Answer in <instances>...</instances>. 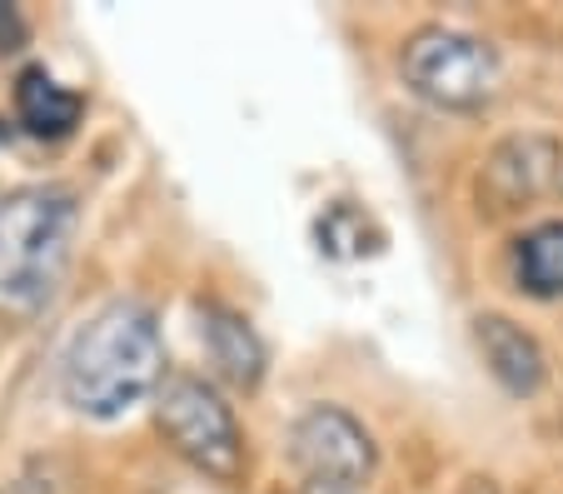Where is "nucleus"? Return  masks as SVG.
Masks as SVG:
<instances>
[{
    "label": "nucleus",
    "mask_w": 563,
    "mask_h": 494,
    "mask_svg": "<svg viewBox=\"0 0 563 494\" xmlns=\"http://www.w3.org/2000/svg\"><path fill=\"white\" fill-rule=\"evenodd\" d=\"M165 385V334L150 305L115 300L70 334L60 355V399L80 419H110L140 409Z\"/></svg>",
    "instance_id": "nucleus-1"
},
{
    "label": "nucleus",
    "mask_w": 563,
    "mask_h": 494,
    "mask_svg": "<svg viewBox=\"0 0 563 494\" xmlns=\"http://www.w3.org/2000/svg\"><path fill=\"white\" fill-rule=\"evenodd\" d=\"M80 205L60 185H31L0 200V310L35 315L60 285Z\"/></svg>",
    "instance_id": "nucleus-2"
},
{
    "label": "nucleus",
    "mask_w": 563,
    "mask_h": 494,
    "mask_svg": "<svg viewBox=\"0 0 563 494\" xmlns=\"http://www.w3.org/2000/svg\"><path fill=\"white\" fill-rule=\"evenodd\" d=\"M155 425L170 450L214 484L245 480V430L224 395L200 375H165L155 395Z\"/></svg>",
    "instance_id": "nucleus-3"
},
{
    "label": "nucleus",
    "mask_w": 563,
    "mask_h": 494,
    "mask_svg": "<svg viewBox=\"0 0 563 494\" xmlns=\"http://www.w3.org/2000/svg\"><path fill=\"white\" fill-rule=\"evenodd\" d=\"M399 76L409 96L434 110H484L504 86V65L489 41L449 25H424L399 51Z\"/></svg>",
    "instance_id": "nucleus-4"
},
{
    "label": "nucleus",
    "mask_w": 563,
    "mask_h": 494,
    "mask_svg": "<svg viewBox=\"0 0 563 494\" xmlns=\"http://www.w3.org/2000/svg\"><path fill=\"white\" fill-rule=\"evenodd\" d=\"M289 460L305 470V480L334 484H369L379 470V444L360 419L340 405H309L289 430Z\"/></svg>",
    "instance_id": "nucleus-5"
},
{
    "label": "nucleus",
    "mask_w": 563,
    "mask_h": 494,
    "mask_svg": "<svg viewBox=\"0 0 563 494\" xmlns=\"http://www.w3.org/2000/svg\"><path fill=\"white\" fill-rule=\"evenodd\" d=\"M563 175V145L543 130H519L504 135L478 171V205H489L494 216H509L523 205L543 200Z\"/></svg>",
    "instance_id": "nucleus-6"
},
{
    "label": "nucleus",
    "mask_w": 563,
    "mask_h": 494,
    "mask_svg": "<svg viewBox=\"0 0 563 494\" xmlns=\"http://www.w3.org/2000/svg\"><path fill=\"white\" fill-rule=\"evenodd\" d=\"M474 344L478 355H484V365H489V375L499 380L509 395L529 399L543 389V380H549V355H543V344L533 340L523 325H514L509 315H474Z\"/></svg>",
    "instance_id": "nucleus-7"
},
{
    "label": "nucleus",
    "mask_w": 563,
    "mask_h": 494,
    "mask_svg": "<svg viewBox=\"0 0 563 494\" xmlns=\"http://www.w3.org/2000/svg\"><path fill=\"white\" fill-rule=\"evenodd\" d=\"M195 320H200V344H205V355H210L214 375L230 380L234 389H260L269 355H265V340L255 334V325H250L240 310L214 305V300L200 305Z\"/></svg>",
    "instance_id": "nucleus-8"
},
{
    "label": "nucleus",
    "mask_w": 563,
    "mask_h": 494,
    "mask_svg": "<svg viewBox=\"0 0 563 494\" xmlns=\"http://www.w3.org/2000/svg\"><path fill=\"white\" fill-rule=\"evenodd\" d=\"M80 110H86V100L75 96L70 86H60L45 65L21 70V80H15V116H21V125L31 135H41V140L70 135L80 125Z\"/></svg>",
    "instance_id": "nucleus-9"
},
{
    "label": "nucleus",
    "mask_w": 563,
    "mask_h": 494,
    "mask_svg": "<svg viewBox=\"0 0 563 494\" xmlns=\"http://www.w3.org/2000/svg\"><path fill=\"white\" fill-rule=\"evenodd\" d=\"M514 285L533 300L563 295V220H543L514 240Z\"/></svg>",
    "instance_id": "nucleus-10"
},
{
    "label": "nucleus",
    "mask_w": 563,
    "mask_h": 494,
    "mask_svg": "<svg viewBox=\"0 0 563 494\" xmlns=\"http://www.w3.org/2000/svg\"><path fill=\"white\" fill-rule=\"evenodd\" d=\"M25 41V21L15 6H0V51H21Z\"/></svg>",
    "instance_id": "nucleus-11"
},
{
    "label": "nucleus",
    "mask_w": 563,
    "mask_h": 494,
    "mask_svg": "<svg viewBox=\"0 0 563 494\" xmlns=\"http://www.w3.org/2000/svg\"><path fill=\"white\" fill-rule=\"evenodd\" d=\"M299 494H364L360 484H334V480H305Z\"/></svg>",
    "instance_id": "nucleus-12"
}]
</instances>
